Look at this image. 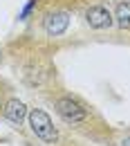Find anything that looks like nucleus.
Masks as SVG:
<instances>
[{"instance_id":"obj_1","label":"nucleus","mask_w":130,"mask_h":146,"mask_svg":"<svg viewBox=\"0 0 130 146\" xmlns=\"http://www.w3.org/2000/svg\"><path fill=\"white\" fill-rule=\"evenodd\" d=\"M54 112L65 126L74 128L79 133H85L90 137H101L103 133H108V126L103 124V119L94 112L92 106H88L81 97L63 92L54 99Z\"/></svg>"},{"instance_id":"obj_2","label":"nucleus","mask_w":130,"mask_h":146,"mask_svg":"<svg viewBox=\"0 0 130 146\" xmlns=\"http://www.w3.org/2000/svg\"><path fill=\"white\" fill-rule=\"evenodd\" d=\"M27 126L32 130V135L45 146H58L61 144V130L54 124V119L49 117V112L43 108H29L27 112Z\"/></svg>"},{"instance_id":"obj_3","label":"nucleus","mask_w":130,"mask_h":146,"mask_svg":"<svg viewBox=\"0 0 130 146\" xmlns=\"http://www.w3.org/2000/svg\"><path fill=\"white\" fill-rule=\"evenodd\" d=\"M54 72V68H52V63L49 61H45L43 56H32L25 65H22V81L29 86V88H40V86H45L47 81H49V76Z\"/></svg>"},{"instance_id":"obj_4","label":"nucleus","mask_w":130,"mask_h":146,"mask_svg":"<svg viewBox=\"0 0 130 146\" xmlns=\"http://www.w3.org/2000/svg\"><path fill=\"white\" fill-rule=\"evenodd\" d=\"M70 18H72L70 11H65V9H52L43 18V32L52 38L63 36L67 32V27H70Z\"/></svg>"},{"instance_id":"obj_5","label":"nucleus","mask_w":130,"mask_h":146,"mask_svg":"<svg viewBox=\"0 0 130 146\" xmlns=\"http://www.w3.org/2000/svg\"><path fill=\"white\" fill-rule=\"evenodd\" d=\"M83 18L88 23L90 29H96V32H103V29H110L114 25V16L112 11L106 7V5H90L83 14Z\"/></svg>"},{"instance_id":"obj_6","label":"nucleus","mask_w":130,"mask_h":146,"mask_svg":"<svg viewBox=\"0 0 130 146\" xmlns=\"http://www.w3.org/2000/svg\"><path fill=\"white\" fill-rule=\"evenodd\" d=\"M27 112H29L27 104L22 99H18V97H9L2 104V117L14 128H22V124L27 121Z\"/></svg>"},{"instance_id":"obj_7","label":"nucleus","mask_w":130,"mask_h":146,"mask_svg":"<svg viewBox=\"0 0 130 146\" xmlns=\"http://www.w3.org/2000/svg\"><path fill=\"white\" fill-rule=\"evenodd\" d=\"M114 23L121 29H130V0H119L114 5Z\"/></svg>"},{"instance_id":"obj_8","label":"nucleus","mask_w":130,"mask_h":146,"mask_svg":"<svg viewBox=\"0 0 130 146\" xmlns=\"http://www.w3.org/2000/svg\"><path fill=\"white\" fill-rule=\"evenodd\" d=\"M36 2H38V0H29V2H27V5L22 7V11H20V16H18V18H20V20H27V16H29V14L34 11V7H36Z\"/></svg>"},{"instance_id":"obj_9","label":"nucleus","mask_w":130,"mask_h":146,"mask_svg":"<svg viewBox=\"0 0 130 146\" xmlns=\"http://www.w3.org/2000/svg\"><path fill=\"white\" fill-rule=\"evenodd\" d=\"M119 144H121V146H130V133L121 137V142H119Z\"/></svg>"},{"instance_id":"obj_10","label":"nucleus","mask_w":130,"mask_h":146,"mask_svg":"<svg viewBox=\"0 0 130 146\" xmlns=\"http://www.w3.org/2000/svg\"><path fill=\"white\" fill-rule=\"evenodd\" d=\"M2 104H5V99H2V90H0V110H2Z\"/></svg>"},{"instance_id":"obj_11","label":"nucleus","mask_w":130,"mask_h":146,"mask_svg":"<svg viewBox=\"0 0 130 146\" xmlns=\"http://www.w3.org/2000/svg\"><path fill=\"white\" fill-rule=\"evenodd\" d=\"M0 58H2V54H0Z\"/></svg>"}]
</instances>
